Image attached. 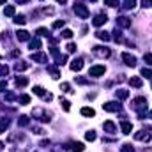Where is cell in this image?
I'll list each match as a JSON object with an SVG mask.
<instances>
[{
    "mask_svg": "<svg viewBox=\"0 0 152 152\" xmlns=\"http://www.w3.org/2000/svg\"><path fill=\"white\" fill-rule=\"evenodd\" d=\"M133 108L140 112V117H143V115H145L143 110L147 108V99H145V97H136V99H133Z\"/></svg>",
    "mask_w": 152,
    "mask_h": 152,
    "instance_id": "1",
    "label": "cell"
},
{
    "mask_svg": "<svg viewBox=\"0 0 152 152\" xmlns=\"http://www.w3.org/2000/svg\"><path fill=\"white\" fill-rule=\"evenodd\" d=\"M74 13H76V16H80L81 20H87L88 18V9H87V6H83L81 2H74Z\"/></svg>",
    "mask_w": 152,
    "mask_h": 152,
    "instance_id": "2",
    "label": "cell"
},
{
    "mask_svg": "<svg viewBox=\"0 0 152 152\" xmlns=\"http://www.w3.org/2000/svg\"><path fill=\"white\" fill-rule=\"evenodd\" d=\"M32 115L34 117H37L41 122H49V120H52V119H49V113H46L44 110H41V108H35L34 112H32Z\"/></svg>",
    "mask_w": 152,
    "mask_h": 152,
    "instance_id": "3",
    "label": "cell"
},
{
    "mask_svg": "<svg viewBox=\"0 0 152 152\" xmlns=\"http://www.w3.org/2000/svg\"><path fill=\"white\" fill-rule=\"evenodd\" d=\"M94 53L97 55V57H101V59H108L110 55H112V52L108 48H103V46H94Z\"/></svg>",
    "mask_w": 152,
    "mask_h": 152,
    "instance_id": "4",
    "label": "cell"
},
{
    "mask_svg": "<svg viewBox=\"0 0 152 152\" xmlns=\"http://www.w3.org/2000/svg\"><path fill=\"white\" fill-rule=\"evenodd\" d=\"M105 73H106V67L105 66H94V67H90L88 76H103Z\"/></svg>",
    "mask_w": 152,
    "mask_h": 152,
    "instance_id": "5",
    "label": "cell"
},
{
    "mask_svg": "<svg viewBox=\"0 0 152 152\" xmlns=\"http://www.w3.org/2000/svg\"><path fill=\"white\" fill-rule=\"evenodd\" d=\"M120 105L119 103H115V101H110V103H105L103 105V110L105 112H120Z\"/></svg>",
    "mask_w": 152,
    "mask_h": 152,
    "instance_id": "6",
    "label": "cell"
},
{
    "mask_svg": "<svg viewBox=\"0 0 152 152\" xmlns=\"http://www.w3.org/2000/svg\"><path fill=\"white\" fill-rule=\"evenodd\" d=\"M106 21H108L106 14H97V16L92 20V25H94V27H101V25H105Z\"/></svg>",
    "mask_w": 152,
    "mask_h": 152,
    "instance_id": "7",
    "label": "cell"
},
{
    "mask_svg": "<svg viewBox=\"0 0 152 152\" xmlns=\"http://www.w3.org/2000/svg\"><path fill=\"white\" fill-rule=\"evenodd\" d=\"M122 60H124V64L129 66V67H134V66H136V59H134L133 55H129V53H122Z\"/></svg>",
    "mask_w": 152,
    "mask_h": 152,
    "instance_id": "8",
    "label": "cell"
},
{
    "mask_svg": "<svg viewBox=\"0 0 152 152\" xmlns=\"http://www.w3.org/2000/svg\"><path fill=\"white\" fill-rule=\"evenodd\" d=\"M117 27L129 28V27H131V20H129V18H126V16H119V18H117Z\"/></svg>",
    "mask_w": 152,
    "mask_h": 152,
    "instance_id": "9",
    "label": "cell"
},
{
    "mask_svg": "<svg viewBox=\"0 0 152 152\" xmlns=\"http://www.w3.org/2000/svg\"><path fill=\"white\" fill-rule=\"evenodd\" d=\"M71 71H80L81 67H83V59H74V60H71Z\"/></svg>",
    "mask_w": 152,
    "mask_h": 152,
    "instance_id": "10",
    "label": "cell"
},
{
    "mask_svg": "<svg viewBox=\"0 0 152 152\" xmlns=\"http://www.w3.org/2000/svg\"><path fill=\"white\" fill-rule=\"evenodd\" d=\"M134 140H140V141H148L150 140V134L145 133V131H138L134 133Z\"/></svg>",
    "mask_w": 152,
    "mask_h": 152,
    "instance_id": "11",
    "label": "cell"
},
{
    "mask_svg": "<svg viewBox=\"0 0 152 152\" xmlns=\"http://www.w3.org/2000/svg\"><path fill=\"white\" fill-rule=\"evenodd\" d=\"M16 39H18V41H28V39H30V34H28L27 30H18V32H16Z\"/></svg>",
    "mask_w": 152,
    "mask_h": 152,
    "instance_id": "12",
    "label": "cell"
},
{
    "mask_svg": "<svg viewBox=\"0 0 152 152\" xmlns=\"http://www.w3.org/2000/svg\"><path fill=\"white\" fill-rule=\"evenodd\" d=\"M32 60H34V62H46L48 57H46L44 53H32Z\"/></svg>",
    "mask_w": 152,
    "mask_h": 152,
    "instance_id": "13",
    "label": "cell"
},
{
    "mask_svg": "<svg viewBox=\"0 0 152 152\" xmlns=\"http://www.w3.org/2000/svg\"><path fill=\"white\" fill-rule=\"evenodd\" d=\"M129 85H133V87L140 88V87L143 85V81H141V78H140V76H133V78L129 80Z\"/></svg>",
    "mask_w": 152,
    "mask_h": 152,
    "instance_id": "14",
    "label": "cell"
},
{
    "mask_svg": "<svg viewBox=\"0 0 152 152\" xmlns=\"http://www.w3.org/2000/svg\"><path fill=\"white\" fill-rule=\"evenodd\" d=\"M105 131H106V133H115L117 127H115V124H113L112 120H106V122H105Z\"/></svg>",
    "mask_w": 152,
    "mask_h": 152,
    "instance_id": "15",
    "label": "cell"
},
{
    "mask_svg": "<svg viewBox=\"0 0 152 152\" xmlns=\"http://www.w3.org/2000/svg\"><path fill=\"white\" fill-rule=\"evenodd\" d=\"M115 95H117V99H127V97H129V92L124 90V88H120V90L115 92Z\"/></svg>",
    "mask_w": 152,
    "mask_h": 152,
    "instance_id": "16",
    "label": "cell"
},
{
    "mask_svg": "<svg viewBox=\"0 0 152 152\" xmlns=\"http://www.w3.org/2000/svg\"><path fill=\"white\" fill-rule=\"evenodd\" d=\"M120 126H122V133H124V134H129V133H131V129H133V126H131L129 122H126V120H122V124H120Z\"/></svg>",
    "mask_w": 152,
    "mask_h": 152,
    "instance_id": "17",
    "label": "cell"
},
{
    "mask_svg": "<svg viewBox=\"0 0 152 152\" xmlns=\"http://www.w3.org/2000/svg\"><path fill=\"white\" fill-rule=\"evenodd\" d=\"M95 37H97V39H103V41H110V34H108V32H103V30L95 32Z\"/></svg>",
    "mask_w": 152,
    "mask_h": 152,
    "instance_id": "18",
    "label": "cell"
},
{
    "mask_svg": "<svg viewBox=\"0 0 152 152\" xmlns=\"http://www.w3.org/2000/svg\"><path fill=\"white\" fill-rule=\"evenodd\" d=\"M14 69L16 71H25V69H28V62H16Z\"/></svg>",
    "mask_w": 152,
    "mask_h": 152,
    "instance_id": "19",
    "label": "cell"
},
{
    "mask_svg": "<svg viewBox=\"0 0 152 152\" xmlns=\"http://www.w3.org/2000/svg\"><path fill=\"white\" fill-rule=\"evenodd\" d=\"M73 150H74V152H83V150H85V145H83L81 141H74V143H73Z\"/></svg>",
    "mask_w": 152,
    "mask_h": 152,
    "instance_id": "20",
    "label": "cell"
},
{
    "mask_svg": "<svg viewBox=\"0 0 152 152\" xmlns=\"http://www.w3.org/2000/svg\"><path fill=\"white\" fill-rule=\"evenodd\" d=\"M134 6H136V0H124V4H122L124 9H133Z\"/></svg>",
    "mask_w": 152,
    "mask_h": 152,
    "instance_id": "21",
    "label": "cell"
},
{
    "mask_svg": "<svg viewBox=\"0 0 152 152\" xmlns=\"http://www.w3.org/2000/svg\"><path fill=\"white\" fill-rule=\"evenodd\" d=\"M41 48V41L37 39V37H34L32 41H30V49H39Z\"/></svg>",
    "mask_w": 152,
    "mask_h": 152,
    "instance_id": "22",
    "label": "cell"
},
{
    "mask_svg": "<svg viewBox=\"0 0 152 152\" xmlns=\"http://www.w3.org/2000/svg\"><path fill=\"white\" fill-rule=\"evenodd\" d=\"M27 83H28V78H25V76H18L16 78V85L18 87H25Z\"/></svg>",
    "mask_w": 152,
    "mask_h": 152,
    "instance_id": "23",
    "label": "cell"
},
{
    "mask_svg": "<svg viewBox=\"0 0 152 152\" xmlns=\"http://www.w3.org/2000/svg\"><path fill=\"white\" fill-rule=\"evenodd\" d=\"M81 115H83V117H94L95 112H94L92 108H81Z\"/></svg>",
    "mask_w": 152,
    "mask_h": 152,
    "instance_id": "24",
    "label": "cell"
},
{
    "mask_svg": "<svg viewBox=\"0 0 152 152\" xmlns=\"http://www.w3.org/2000/svg\"><path fill=\"white\" fill-rule=\"evenodd\" d=\"M4 13H6V16H14V13H16V9H14V6H7Z\"/></svg>",
    "mask_w": 152,
    "mask_h": 152,
    "instance_id": "25",
    "label": "cell"
},
{
    "mask_svg": "<svg viewBox=\"0 0 152 152\" xmlns=\"http://www.w3.org/2000/svg\"><path fill=\"white\" fill-rule=\"evenodd\" d=\"M25 21H27V18H25L23 14H20V16H14V23H18V25H25Z\"/></svg>",
    "mask_w": 152,
    "mask_h": 152,
    "instance_id": "26",
    "label": "cell"
},
{
    "mask_svg": "<svg viewBox=\"0 0 152 152\" xmlns=\"http://www.w3.org/2000/svg\"><path fill=\"white\" fill-rule=\"evenodd\" d=\"M28 122H30V120H28L27 115H21V117L18 119V124H20V126H28Z\"/></svg>",
    "mask_w": 152,
    "mask_h": 152,
    "instance_id": "27",
    "label": "cell"
},
{
    "mask_svg": "<svg viewBox=\"0 0 152 152\" xmlns=\"http://www.w3.org/2000/svg\"><path fill=\"white\" fill-rule=\"evenodd\" d=\"M141 76H143V78H152V69L143 67V69H141Z\"/></svg>",
    "mask_w": 152,
    "mask_h": 152,
    "instance_id": "28",
    "label": "cell"
},
{
    "mask_svg": "<svg viewBox=\"0 0 152 152\" xmlns=\"http://www.w3.org/2000/svg\"><path fill=\"white\" fill-rule=\"evenodd\" d=\"M7 127H9V120L7 119H2V122H0V133H4Z\"/></svg>",
    "mask_w": 152,
    "mask_h": 152,
    "instance_id": "29",
    "label": "cell"
},
{
    "mask_svg": "<svg viewBox=\"0 0 152 152\" xmlns=\"http://www.w3.org/2000/svg\"><path fill=\"white\" fill-rule=\"evenodd\" d=\"M48 71H49V73H52V74H53L52 78H55V80H57V78L60 76V74H59V69H57V67H52V66H49V67H48Z\"/></svg>",
    "mask_w": 152,
    "mask_h": 152,
    "instance_id": "30",
    "label": "cell"
},
{
    "mask_svg": "<svg viewBox=\"0 0 152 152\" xmlns=\"http://www.w3.org/2000/svg\"><path fill=\"white\" fill-rule=\"evenodd\" d=\"M18 101H20L21 105H28V103H30V95H20Z\"/></svg>",
    "mask_w": 152,
    "mask_h": 152,
    "instance_id": "31",
    "label": "cell"
},
{
    "mask_svg": "<svg viewBox=\"0 0 152 152\" xmlns=\"http://www.w3.org/2000/svg\"><path fill=\"white\" fill-rule=\"evenodd\" d=\"M64 25H66L64 20H57V21H53V28H62Z\"/></svg>",
    "mask_w": 152,
    "mask_h": 152,
    "instance_id": "32",
    "label": "cell"
},
{
    "mask_svg": "<svg viewBox=\"0 0 152 152\" xmlns=\"http://www.w3.org/2000/svg\"><path fill=\"white\" fill-rule=\"evenodd\" d=\"M34 92L37 94V95H41V97H44L46 94H44V88L42 87H34Z\"/></svg>",
    "mask_w": 152,
    "mask_h": 152,
    "instance_id": "33",
    "label": "cell"
},
{
    "mask_svg": "<svg viewBox=\"0 0 152 152\" xmlns=\"http://www.w3.org/2000/svg\"><path fill=\"white\" fill-rule=\"evenodd\" d=\"M9 74V67L7 66H0V76H7Z\"/></svg>",
    "mask_w": 152,
    "mask_h": 152,
    "instance_id": "34",
    "label": "cell"
},
{
    "mask_svg": "<svg viewBox=\"0 0 152 152\" xmlns=\"http://www.w3.org/2000/svg\"><path fill=\"white\" fill-rule=\"evenodd\" d=\"M60 105H62V108H64L66 112H69V108H71V106H69V105H71L69 101H66V99H60Z\"/></svg>",
    "mask_w": 152,
    "mask_h": 152,
    "instance_id": "35",
    "label": "cell"
},
{
    "mask_svg": "<svg viewBox=\"0 0 152 152\" xmlns=\"http://www.w3.org/2000/svg\"><path fill=\"white\" fill-rule=\"evenodd\" d=\"M37 34H39V35H46V37H49L48 28H42V27H41V28H37Z\"/></svg>",
    "mask_w": 152,
    "mask_h": 152,
    "instance_id": "36",
    "label": "cell"
},
{
    "mask_svg": "<svg viewBox=\"0 0 152 152\" xmlns=\"http://www.w3.org/2000/svg\"><path fill=\"white\" fill-rule=\"evenodd\" d=\"M62 37H66V39H71V37H73V30H69V28H66V30L62 32Z\"/></svg>",
    "mask_w": 152,
    "mask_h": 152,
    "instance_id": "37",
    "label": "cell"
},
{
    "mask_svg": "<svg viewBox=\"0 0 152 152\" xmlns=\"http://www.w3.org/2000/svg\"><path fill=\"white\" fill-rule=\"evenodd\" d=\"M60 90H62V92H73L69 83H62V85H60Z\"/></svg>",
    "mask_w": 152,
    "mask_h": 152,
    "instance_id": "38",
    "label": "cell"
},
{
    "mask_svg": "<svg viewBox=\"0 0 152 152\" xmlns=\"http://www.w3.org/2000/svg\"><path fill=\"white\" fill-rule=\"evenodd\" d=\"M85 138H87L88 141H94V140H95V133H94V131H88V133L85 134Z\"/></svg>",
    "mask_w": 152,
    "mask_h": 152,
    "instance_id": "39",
    "label": "cell"
},
{
    "mask_svg": "<svg viewBox=\"0 0 152 152\" xmlns=\"http://www.w3.org/2000/svg\"><path fill=\"white\" fill-rule=\"evenodd\" d=\"M122 152H134V148H133V145H129V143H126L122 148H120Z\"/></svg>",
    "mask_w": 152,
    "mask_h": 152,
    "instance_id": "40",
    "label": "cell"
},
{
    "mask_svg": "<svg viewBox=\"0 0 152 152\" xmlns=\"http://www.w3.org/2000/svg\"><path fill=\"white\" fill-rule=\"evenodd\" d=\"M105 4L110 7H115V6H119V0H105Z\"/></svg>",
    "mask_w": 152,
    "mask_h": 152,
    "instance_id": "41",
    "label": "cell"
},
{
    "mask_svg": "<svg viewBox=\"0 0 152 152\" xmlns=\"http://www.w3.org/2000/svg\"><path fill=\"white\" fill-rule=\"evenodd\" d=\"M143 59H145V62H147L148 66H152V53H145Z\"/></svg>",
    "mask_w": 152,
    "mask_h": 152,
    "instance_id": "42",
    "label": "cell"
},
{
    "mask_svg": "<svg viewBox=\"0 0 152 152\" xmlns=\"http://www.w3.org/2000/svg\"><path fill=\"white\" fill-rule=\"evenodd\" d=\"M76 81H78L80 85H87V83H88V80H87V78H81V76H76Z\"/></svg>",
    "mask_w": 152,
    "mask_h": 152,
    "instance_id": "43",
    "label": "cell"
},
{
    "mask_svg": "<svg viewBox=\"0 0 152 152\" xmlns=\"http://www.w3.org/2000/svg\"><path fill=\"white\" fill-rule=\"evenodd\" d=\"M67 52H69V53L76 52V44H74V42H69V44H67Z\"/></svg>",
    "mask_w": 152,
    "mask_h": 152,
    "instance_id": "44",
    "label": "cell"
},
{
    "mask_svg": "<svg viewBox=\"0 0 152 152\" xmlns=\"http://www.w3.org/2000/svg\"><path fill=\"white\" fill-rule=\"evenodd\" d=\"M113 34H115V35H113V39H115L117 42H119V41H122V35H120V32H119V30H113Z\"/></svg>",
    "mask_w": 152,
    "mask_h": 152,
    "instance_id": "45",
    "label": "cell"
},
{
    "mask_svg": "<svg viewBox=\"0 0 152 152\" xmlns=\"http://www.w3.org/2000/svg\"><path fill=\"white\" fill-rule=\"evenodd\" d=\"M143 7H152V0H143Z\"/></svg>",
    "mask_w": 152,
    "mask_h": 152,
    "instance_id": "46",
    "label": "cell"
},
{
    "mask_svg": "<svg viewBox=\"0 0 152 152\" xmlns=\"http://www.w3.org/2000/svg\"><path fill=\"white\" fill-rule=\"evenodd\" d=\"M6 99H7V101H13V99H14V94H13V92H7V94H6Z\"/></svg>",
    "mask_w": 152,
    "mask_h": 152,
    "instance_id": "47",
    "label": "cell"
},
{
    "mask_svg": "<svg viewBox=\"0 0 152 152\" xmlns=\"http://www.w3.org/2000/svg\"><path fill=\"white\" fill-rule=\"evenodd\" d=\"M7 87V81H0V90H2V92H6L4 88Z\"/></svg>",
    "mask_w": 152,
    "mask_h": 152,
    "instance_id": "48",
    "label": "cell"
},
{
    "mask_svg": "<svg viewBox=\"0 0 152 152\" xmlns=\"http://www.w3.org/2000/svg\"><path fill=\"white\" fill-rule=\"evenodd\" d=\"M57 2H59V4H66V0H57Z\"/></svg>",
    "mask_w": 152,
    "mask_h": 152,
    "instance_id": "49",
    "label": "cell"
},
{
    "mask_svg": "<svg viewBox=\"0 0 152 152\" xmlns=\"http://www.w3.org/2000/svg\"><path fill=\"white\" fill-rule=\"evenodd\" d=\"M2 148H4V143H2V141H0V150H2Z\"/></svg>",
    "mask_w": 152,
    "mask_h": 152,
    "instance_id": "50",
    "label": "cell"
},
{
    "mask_svg": "<svg viewBox=\"0 0 152 152\" xmlns=\"http://www.w3.org/2000/svg\"><path fill=\"white\" fill-rule=\"evenodd\" d=\"M2 4H6V0H0V6H2Z\"/></svg>",
    "mask_w": 152,
    "mask_h": 152,
    "instance_id": "51",
    "label": "cell"
},
{
    "mask_svg": "<svg viewBox=\"0 0 152 152\" xmlns=\"http://www.w3.org/2000/svg\"><path fill=\"white\" fill-rule=\"evenodd\" d=\"M148 117H150V119H152V112H150V113H148Z\"/></svg>",
    "mask_w": 152,
    "mask_h": 152,
    "instance_id": "52",
    "label": "cell"
},
{
    "mask_svg": "<svg viewBox=\"0 0 152 152\" xmlns=\"http://www.w3.org/2000/svg\"><path fill=\"white\" fill-rule=\"evenodd\" d=\"M0 60H2V57H0Z\"/></svg>",
    "mask_w": 152,
    "mask_h": 152,
    "instance_id": "53",
    "label": "cell"
}]
</instances>
